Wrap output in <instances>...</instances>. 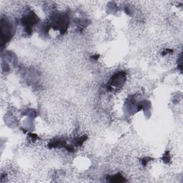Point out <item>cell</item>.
<instances>
[{
  "mask_svg": "<svg viewBox=\"0 0 183 183\" xmlns=\"http://www.w3.org/2000/svg\"><path fill=\"white\" fill-rule=\"evenodd\" d=\"M69 25V19L65 15L59 14L52 18V26L55 29H59L62 35L67 32Z\"/></svg>",
  "mask_w": 183,
  "mask_h": 183,
  "instance_id": "1",
  "label": "cell"
},
{
  "mask_svg": "<svg viewBox=\"0 0 183 183\" xmlns=\"http://www.w3.org/2000/svg\"><path fill=\"white\" fill-rule=\"evenodd\" d=\"M40 21L38 17L37 16L36 14L34 12L31 11L27 15H24L21 19V24L25 28V31L27 32L28 35H30L32 33V27L35 24H36L38 21Z\"/></svg>",
  "mask_w": 183,
  "mask_h": 183,
  "instance_id": "2",
  "label": "cell"
},
{
  "mask_svg": "<svg viewBox=\"0 0 183 183\" xmlns=\"http://www.w3.org/2000/svg\"><path fill=\"white\" fill-rule=\"evenodd\" d=\"M12 26L9 21L6 20H1V46L7 44L12 39Z\"/></svg>",
  "mask_w": 183,
  "mask_h": 183,
  "instance_id": "3",
  "label": "cell"
},
{
  "mask_svg": "<svg viewBox=\"0 0 183 183\" xmlns=\"http://www.w3.org/2000/svg\"><path fill=\"white\" fill-rule=\"evenodd\" d=\"M126 80V74L124 72H119L114 74L110 79V83H108L107 89L112 90L113 87H121Z\"/></svg>",
  "mask_w": 183,
  "mask_h": 183,
  "instance_id": "4",
  "label": "cell"
},
{
  "mask_svg": "<svg viewBox=\"0 0 183 183\" xmlns=\"http://www.w3.org/2000/svg\"><path fill=\"white\" fill-rule=\"evenodd\" d=\"M67 145H66V142L64 141L60 140V139H57V140H53L52 142H50L48 145V147L49 148H60V147H64L66 148V147Z\"/></svg>",
  "mask_w": 183,
  "mask_h": 183,
  "instance_id": "5",
  "label": "cell"
},
{
  "mask_svg": "<svg viewBox=\"0 0 183 183\" xmlns=\"http://www.w3.org/2000/svg\"><path fill=\"white\" fill-rule=\"evenodd\" d=\"M107 181L110 182H126V180L120 173H117V174L112 175V176H108Z\"/></svg>",
  "mask_w": 183,
  "mask_h": 183,
  "instance_id": "6",
  "label": "cell"
},
{
  "mask_svg": "<svg viewBox=\"0 0 183 183\" xmlns=\"http://www.w3.org/2000/svg\"><path fill=\"white\" fill-rule=\"evenodd\" d=\"M87 136L84 135L82 137H80L77 138V139H76L74 144H75V145H77V146H82L84 142L87 140Z\"/></svg>",
  "mask_w": 183,
  "mask_h": 183,
  "instance_id": "7",
  "label": "cell"
},
{
  "mask_svg": "<svg viewBox=\"0 0 183 183\" xmlns=\"http://www.w3.org/2000/svg\"><path fill=\"white\" fill-rule=\"evenodd\" d=\"M162 159L166 164L170 163V162H171V156H170V152L166 151L165 154H164L163 156H162Z\"/></svg>",
  "mask_w": 183,
  "mask_h": 183,
  "instance_id": "8",
  "label": "cell"
},
{
  "mask_svg": "<svg viewBox=\"0 0 183 183\" xmlns=\"http://www.w3.org/2000/svg\"><path fill=\"white\" fill-rule=\"evenodd\" d=\"M150 159H151V158H150V157H144L143 159H142L141 162H142V165H143L144 167H145V166L147 165V162L150 161Z\"/></svg>",
  "mask_w": 183,
  "mask_h": 183,
  "instance_id": "9",
  "label": "cell"
},
{
  "mask_svg": "<svg viewBox=\"0 0 183 183\" xmlns=\"http://www.w3.org/2000/svg\"><path fill=\"white\" fill-rule=\"evenodd\" d=\"M173 49H166V50L164 51V52L162 53V55L165 56V55H167L168 53H173Z\"/></svg>",
  "mask_w": 183,
  "mask_h": 183,
  "instance_id": "10",
  "label": "cell"
},
{
  "mask_svg": "<svg viewBox=\"0 0 183 183\" xmlns=\"http://www.w3.org/2000/svg\"><path fill=\"white\" fill-rule=\"evenodd\" d=\"M29 135H30V137H32V138H33V139H37V136L36 135V134H29Z\"/></svg>",
  "mask_w": 183,
  "mask_h": 183,
  "instance_id": "11",
  "label": "cell"
},
{
  "mask_svg": "<svg viewBox=\"0 0 183 183\" xmlns=\"http://www.w3.org/2000/svg\"><path fill=\"white\" fill-rule=\"evenodd\" d=\"M98 57H99V55H95V56H92V58L93 59H94V60H97V59H98Z\"/></svg>",
  "mask_w": 183,
  "mask_h": 183,
  "instance_id": "12",
  "label": "cell"
}]
</instances>
